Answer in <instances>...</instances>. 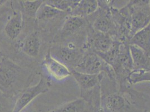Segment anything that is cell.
I'll return each mask as SVG.
<instances>
[{
  "instance_id": "5b68a950",
  "label": "cell",
  "mask_w": 150,
  "mask_h": 112,
  "mask_svg": "<svg viewBox=\"0 0 150 112\" xmlns=\"http://www.w3.org/2000/svg\"><path fill=\"white\" fill-rule=\"evenodd\" d=\"M115 74V80L119 82L121 89H125L128 83L127 79L133 71L129 45L120 44L119 50L112 65Z\"/></svg>"
},
{
  "instance_id": "277c9868",
  "label": "cell",
  "mask_w": 150,
  "mask_h": 112,
  "mask_svg": "<svg viewBox=\"0 0 150 112\" xmlns=\"http://www.w3.org/2000/svg\"><path fill=\"white\" fill-rule=\"evenodd\" d=\"M24 71L13 61L4 57L0 62V91L4 94L12 90L23 80Z\"/></svg>"
},
{
  "instance_id": "2e32d148",
  "label": "cell",
  "mask_w": 150,
  "mask_h": 112,
  "mask_svg": "<svg viewBox=\"0 0 150 112\" xmlns=\"http://www.w3.org/2000/svg\"><path fill=\"white\" fill-rule=\"evenodd\" d=\"M98 7V1L81 0L69 15L86 18L95 13Z\"/></svg>"
},
{
  "instance_id": "5bb4252c",
  "label": "cell",
  "mask_w": 150,
  "mask_h": 112,
  "mask_svg": "<svg viewBox=\"0 0 150 112\" xmlns=\"http://www.w3.org/2000/svg\"><path fill=\"white\" fill-rule=\"evenodd\" d=\"M133 71H150V56L137 46L129 45Z\"/></svg>"
},
{
  "instance_id": "8fae6325",
  "label": "cell",
  "mask_w": 150,
  "mask_h": 112,
  "mask_svg": "<svg viewBox=\"0 0 150 112\" xmlns=\"http://www.w3.org/2000/svg\"><path fill=\"white\" fill-rule=\"evenodd\" d=\"M130 101L119 93L111 94L101 99L102 112H126L129 109Z\"/></svg>"
},
{
  "instance_id": "30bf717a",
  "label": "cell",
  "mask_w": 150,
  "mask_h": 112,
  "mask_svg": "<svg viewBox=\"0 0 150 112\" xmlns=\"http://www.w3.org/2000/svg\"><path fill=\"white\" fill-rule=\"evenodd\" d=\"M43 65L47 72L56 80H63L71 75L69 67L53 57L49 50L44 57Z\"/></svg>"
},
{
  "instance_id": "7c38bea8",
  "label": "cell",
  "mask_w": 150,
  "mask_h": 112,
  "mask_svg": "<svg viewBox=\"0 0 150 112\" xmlns=\"http://www.w3.org/2000/svg\"><path fill=\"white\" fill-rule=\"evenodd\" d=\"M24 25L23 13L18 9L13 10L4 26V33L10 40H15L20 35Z\"/></svg>"
},
{
  "instance_id": "6da1fadb",
  "label": "cell",
  "mask_w": 150,
  "mask_h": 112,
  "mask_svg": "<svg viewBox=\"0 0 150 112\" xmlns=\"http://www.w3.org/2000/svg\"><path fill=\"white\" fill-rule=\"evenodd\" d=\"M74 70L93 75L103 74L106 75L111 81H116L115 74L112 67L93 52H86Z\"/></svg>"
},
{
  "instance_id": "d6986e66",
  "label": "cell",
  "mask_w": 150,
  "mask_h": 112,
  "mask_svg": "<svg viewBox=\"0 0 150 112\" xmlns=\"http://www.w3.org/2000/svg\"><path fill=\"white\" fill-rule=\"evenodd\" d=\"M18 2L20 7H21L23 13H25L30 18L36 19L37 14L43 4L44 1L35 0V1H20Z\"/></svg>"
},
{
  "instance_id": "7402d4cb",
  "label": "cell",
  "mask_w": 150,
  "mask_h": 112,
  "mask_svg": "<svg viewBox=\"0 0 150 112\" xmlns=\"http://www.w3.org/2000/svg\"><path fill=\"white\" fill-rule=\"evenodd\" d=\"M10 96H4L0 95V112H12L13 106H11L8 98Z\"/></svg>"
},
{
  "instance_id": "ffe728a7",
  "label": "cell",
  "mask_w": 150,
  "mask_h": 112,
  "mask_svg": "<svg viewBox=\"0 0 150 112\" xmlns=\"http://www.w3.org/2000/svg\"><path fill=\"white\" fill-rule=\"evenodd\" d=\"M80 0H48L45 3L58 10L66 13L68 15L78 5Z\"/></svg>"
},
{
  "instance_id": "52a82bcc",
  "label": "cell",
  "mask_w": 150,
  "mask_h": 112,
  "mask_svg": "<svg viewBox=\"0 0 150 112\" xmlns=\"http://www.w3.org/2000/svg\"><path fill=\"white\" fill-rule=\"evenodd\" d=\"M50 86V80L44 75H41L40 80L35 85L26 87L21 92L15 101L12 112H22L39 95L47 92Z\"/></svg>"
},
{
  "instance_id": "44dd1931",
  "label": "cell",
  "mask_w": 150,
  "mask_h": 112,
  "mask_svg": "<svg viewBox=\"0 0 150 112\" xmlns=\"http://www.w3.org/2000/svg\"><path fill=\"white\" fill-rule=\"evenodd\" d=\"M127 82L129 85H134L143 82H150V71H133L129 76Z\"/></svg>"
},
{
  "instance_id": "9a60e30c",
  "label": "cell",
  "mask_w": 150,
  "mask_h": 112,
  "mask_svg": "<svg viewBox=\"0 0 150 112\" xmlns=\"http://www.w3.org/2000/svg\"><path fill=\"white\" fill-rule=\"evenodd\" d=\"M128 44L137 46L150 56V23L134 34Z\"/></svg>"
},
{
  "instance_id": "8992f818",
  "label": "cell",
  "mask_w": 150,
  "mask_h": 112,
  "mask_svg": "<svg viewBox=\"0 0 150 112\" xmlns=\"http://www.w3.org/2000/svg\"><path fill=\"white\" fill-rule=\"evenodd\" d=\"M150 1H131L127 5L130 11L131 38L150 23Z\"/></svg>"
},
{
  "instance_id": "e0dca14e",
  "label": "cell",
  "mask_w": 150,
  "mask_h": 112,
  "mask_svg": "<svg viewBox=\"0 0 150 112\" xmlns=\"http://www.w3.org/2000/svg\"><path fill=\"white\" fill-rule=\"evenodd\" d=\"M81 98L67 102L47 112H83L88 106Z\"/></svg>"
},
{
  "instance_id": "9c48e42d",
  "label": "cell",
  "mask_w": 150,
  "mask_h": 112,
  "mask_svg": "<svg viewBox=\"0 0 150 112\" xmlns=\"http://www.w3.org/2000/svg\"><path fill=\"white\" fill-rule=\"evenodd\" d=\"M89 26L86 18L67 15L55 39L57 41H65L81 33L83 29Z\"/></svg>"
},
{
  "instance_id": "ac0fdd59",
  "label": "cell",
  "mask_w": 150,
  "mask_h": 112,
  "mask_svg": "<svg viewBox=\"0 0 150 112\" xmlns=\"http://www.w3.org/2000/svg\"><path fill=\"white\" fill-rule=\"evenodd\" d=\"M62 15H67L66 13L58 10L56 8L52 6L45 3L39 9L36 16V19L38 21L48 20L50 19H54L58 16Z\"/></svg>"
},
{
  "instance_id": "603a6c76",
  "label": "cell",
  "mask_w": 150,
  "mask_h": 112,
  "mask_svg": "<svg viewBox=\"0 0 150 112\" xmlns=\"http://www.w3.org/2000/svg\"><path fill=\"white\" fill-rule=\"evenodd\" d=\"M3 58H4V57L2 56V53H1V50H0V62H1V61H2V60L3 59Z\"/></svg>"
},
{
  "instance_id": "7a4b0ae2",
  "label": "cell",
  "mask_w": 150,
  "mask_h": 112,
  "mask_svg": "<svg viewBox=\"0 0 150 112\" xmlns=\"http://www.w3.org/2000/svg\"><path fill=\"white\" fill-rule=\"evenodd\" d=\"M71 75L79 85L81 98L85 100L88 104L91 100L101 95L100 83L104 74L93 75L82 73L75 70H71Z\"/></svg>"
},
{
  "instance_id": "4fadbf2b",
  "label": "cell",
  "mask_w": 150,
  "mask_h": 112,
  "mask_svg": "<svg viewBox=\"0 0 150 112\" xmlns=\"http://www.w3.org/2000/svg\"><path fill=\"white\" fill-rule=\"evenodd\" d=\"M41 38L39 33L34 31L28 34L19 43V48L27 56L37 58L39 55Z\"/></svg>"
},
{
  "instance_id": "cb8c5ba5",
  "label": "cell",
  "mask_w": 150,
  "mask_h": 112,
  "mask_svg": "<svg viewBox=\"0 0 150 112\" xmlns=\"http://www.w3.org/2000/svg\"></svg>"
},
{
  "instance_id": "ba28073f",
  "label": "cell",
  "mask_w": 150,
  "mask_h": 112,
  "mask_svg": "<svg viewBox=\"0 0 150 112\" xmlns=\"http://www.w3.org/2000/svg\"><path fill=\"white\" fill-rule=\"evenodd\" d=\"M115 40L109 34L94 30L89 25L83 50L84 53L91 51L101 55L110 50Z\"/></svg>"
},
{
  "instance_id": "3957f363",
  "label": "cell",
  "mask_w": 150,
  "mask_h": 112,
  "mask_svg": "<svg viewBox=\"0 0 150 112\" xmlns=\"http://www.w3.org/2000/svg\"><path fill=\"white\" fill-rule=\"evenodd\" d=\"M50 50L53 57L66 65L72 70L80 62L84 55L81 47L77 45L75 42L67 40L65 42L53 47Z\"/></svg>"
}]
</instances>
